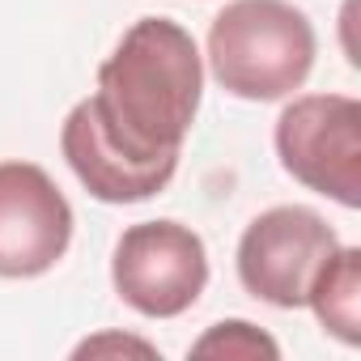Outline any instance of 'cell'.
<instances>
[{"label":"cell","instance_id":"cell-2","mask_svg":"<svg viewBox=\"0 0 361 361\" xmlns=\"http://www.w3.org/2000/svg\"><path fill=\"white\" fill-rule=\"evenodd\" d=\"M209 64L226 94L276 102L314 68V26L289 0H230L209 26Z\"/></svg>","mask_w":361,"mask_h":361},{"label":"cell","instance_id":"cell-4","mask_svg":"<svg viewBox=\"0 0 361 361\" xmlns=\"http://www.w3.org/2000/svg\"><path fill=\"white\" fill-rule=\"evenodd\" d=\"M111 281L136 314L174 319L200 302L209 285V251L196 230L178 221H140L119 234Z\"/></svg>","mask_w":361,"mask_h":361},{"label":"cell","instance_id":"cell-7","mask_svg":"<svg viewBox=\"0 0 361 361\" xmlns=\"http://www.w3.org/2000/svg\"><path fill=\"white\" fill-rule=\"evenodd\" d=\"M306 306L319 314L323 331H331L340 344L361 340V251L357 247H336V255L319 268Z\"/></svg>","mask_w":361,"mask_h":361},{"label":"cell","instance_id":"cell-3","mask_svg":"<svg viewBox=\"0 0 361 361\" xmlns=\"http://www.w3.org/2000/svg\"><path fill=\"white\" fill-rule=\"evenodd\" d=\"M281 166L302 188L361 209V102L348 94L293 98L276 119Z\"/></svg>","mask_w":361,"mask_h":361},{"label":"cell","instance_id":"cell-9","mask_svg":"<svg viewBox=\"0 0 361 361\" xmlns=\"http://www.w3.org/2000/svg\"><path fill=\"white\" fill-rule=\"evenodd\" d=\"M98 353H145V357H153L157 348L145 340H132V336H98V340H85L77 348V357H98Z\"/></svg>","mask_w":361,"mask_h":361},{"label":"cell","instance_id":"cell-1","mask_svg":"<svg viewBox=\"0 0 361 361\" xmlns=\"http://www.w3.org/2000/svg\"><path fill=\"white\" fill-rule=\"evenodd\" d=\"M204 94L196 39L170 18H140L98 68L60 132L64 161L102 204L157 196L174 170Z\"/></svg>","mask_w":361,"mask_h":361},{"label":"cell","instance_id":"cell-6","mask_svg":"<svg viewBox=\"0 0 361 361\" xmlns=\"http://www.w3.org/2000/svg\"><path fill=\"white\" fill-rule=\"evenodd\" d=\"M73 243V209L35 161H0V276L51 272Z\"/></svg>","mask_w":361,"mask_h":361},{"label":"cell","instance_id":"cell-5","mask_svg":"<svg viewBox=\"0 0 361 361\" xmlns=\"http://www.w3.org/2000/svg\"><path fill=\"white\" fill-rule=\"evenodd\" d=\"M336 230L302 204H276L259 213L238 243V281L251 298L298 310L310 298L319 268L336 255Z\"/></svg>","mask_w":361,"mask_h":361},{"label":"cell","instance_id":"cell-8","mask_svg":"<svg viewBox=\"0 0 361 361\" xmlns=\"http://www.w3.org/2000/svg\"><path fill=\"white\" fill-rule=\"evenodd\" d=\"M196 357H281L276 340L264 336L259 327H251L247 319H226L213 331H204L192 344Z\"/></svg>","mask_w":361,"mask_h":361}]
</instances>
